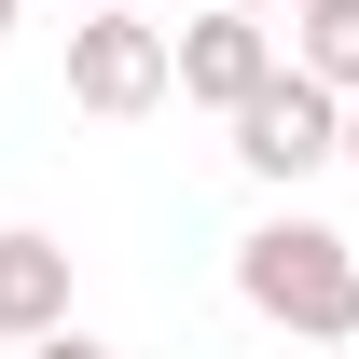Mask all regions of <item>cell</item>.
Here are the masks:
<instances>
[{
    "instance_id": "8fae6325",
    "label": "cell",
    "mask_w": 359,
    "mask_h": 359,
    "mask_svg": "<svg viewBox=\"0 0 359 359\" xmlns=\"http://www.w3.org/2000/svg\"><path fill=\"white\" fill-rule=\"evenodd\" d=\"M0 42H14V0H0Z\"/></svg>"
},
{
    "instance_id": "8992f818",
    "label": "cell",
    "mask_w": 359,
    "mask_h": 359,
    "mask_svg": "<svg viewBox=\"0 0 359 359\" xmlns=\"http://www.w3.org/2000/svg\"><path fill=\"white\" fill-rule=\"evenodd\" d=\"M290 69L332 83V97H359V0H304L290 14Z\"/></svg>"
},
{
    "instance_id": "7a4b0ae2",
    "label": "cell",
    "mask_w": 359,
    "mask_h": 359,
    "mask_svg": "<svg viewBox=\"0 0 359 359\" xmlns=\"http://www.w3.org/2000/svg\"><path fill=\"white\" fill-rule=\"evenodd\" d=\"M152 97H180V28H152V14H69V111L138 125Z\"/></svg>"
},
{
    "instance_id": "6da1fadb",
    "label": "cell",
    "mask_w": 359,
    "mask_h": 359,
    "mask_svg": "<svg viewBox=\"0 0 359 359\" xmlns=\"http://www.w3.org/2000/svg\"><path fill=\"white\" fill-rule=\"evenodd\" d=\"M235 304L263 332H304V346H359V249L304 208H276L235 235Z\"/></svg>"
},
{
    "instance_id": "9c48e42d",
    "label": "cell",
    "mask_w": 359,
    "mask_h": 359,
    "mask_svg": "<svg viewBox=\"0 0 359 359\" xmlns=\"http://www.w3.org/2000/svg\"><path fill=\"white\" fill-rule=\"evenodd\" d=\"M69 14H152V0H69Z\"/></svg>"
},
{
    "instance_id": "5b68a950",
    "label": "cell",
    "mask_w": 359,
    "mask_h": 359,
    "mask_svg": "<svg viewBox=\"0 0 359 359\" xmlns=\"http://www.w3.org/2000/svg\"><path fill=\"white\" fill-rule=\"evenodd\" d=\"M42 332H69V249L42 222H14L0 235V346H42Z\"/></svg>"
},
{
    "instance_id": "30bf717a",
    "label": "cell",
    "mask_w": 359,
    "mask_h": 359,
    "mask_svg": "<svg viewBox=\"0 0 359 359\" xmlns=\"http://www.w3.org/2000/svg\"><path fill=\"white\" fill-rule=\"evenodd\" d=\"M346 166H359V97H346Z\"/></svg>"
},
{
    "instance_id": "3957f363",
    "label": "cell",
    "mask_w": 359,
    "mask_h": 359,
    "mask_svg": "<svg viewBox=\"0 0 359 359\" xmlns=\"http://www.w3.org/2000/svg\"><path fill=\"white\" fill-rule=\"evenodd\" d=\"M235 166L276 180V194H290V180H318V166H346V97L304 83V69H276V83L235 111Z\"/></svg>"
},
{
    "instance_id": "52a82bcc",
    "label": "cell",
    "mask_w": 359,
    "mask_h": 359,
    "mask_svg": "<svg viewBox=\"0 0 359 359\" xmlns=\"http://www.w3.org/2000/svg\"><path fill=\"white\" fill-rule=\"evenodd\" d=\"M28 359H111V346H97V332H42Z\"/></svg>"
},
{
    "instance_id": "ba28073f",
    "label": "cell",
    "mask_w": 359,
    "mask_h": 359,
    "mask_svg": "<svg viewBox=\"0 0 359 359\" xmlns=\"http://www.w3.org/2000/svg\"><path fill=\"white\" fill-rule=\"evenodd\" d=\"M235 14H263V28H276V14H304V0H235Z\"/></svg>"
},
{
    "instance_id": "277c9868",
    "label": "cell",
    "mask_w": 359,
    "mask_h": 359,
    "mask_svg": "<svg viewBox=\"0 0 359 359\" xmlns=\"http://www.w3.org/2000/svg\"><path fill=\"white\" fill-rule=\"evenodd\" d=\"M276 69H290V55H276V28H263V14H235V0H208V14L180 28V97H194V111H222V125L276 83Z\"/></svg>"
}]
</instances>
